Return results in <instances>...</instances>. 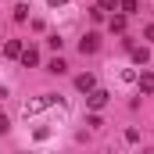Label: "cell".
Returning a JSON list of instances; mask_svg holds the SVG:
<instances>
[{
	"instance_id": "cell-17",
	"label": "cell",
	"mask_w": 154,
	"mask_h": 154,
	"mask_svg": "<svg viewBox=\"0 0 154 154\" xmlns=\"http://www.w3.org/2000/svg\"><path fill=\"white\" fill-rule=\"evenodd\" d=\"M50 7H65V0H50Z\"/></svg>"
},
{
	"instance_id": "cell-4",
	"label": "cell",
	"mask_w": 154,
	"mask_h": 154,
	"mask_svg": "<svg viewBox=\"0 0 154 154\" xmlns=\"http://www.w3.org/2000/svg\"><path fill=\"white\" fill-rule=\"evenodd\" d=\"M18 61H22L25 68H32V65H39V50H36V47H22V54H18Z\"/></svg>"
},
{
	"instance_id": "cell-10",
	"label": "cell",
	"mask_w": 154,
	"mask_h": 154,
	"mask_svg": "<svg viewBox=\"0 0 154 154\" xmlns=\"http://www.w3.org/2000/svg\"><path fill=\"white\" fill-rule=\"evenodd\" d=\"M65 68H68V65H65V61H61V57H54V61H50V65H47V72H54V75H61V72H65Z\"/></svg>"
},
{
	"instance_id": "cell-5",
	"label": "cell",
	"mask_w": 154,
	"mask_h": 154,
	"mask_svg": "<svg viewBox=\"0 0 154 154\" xmlns=\"http://www.w3.org/2000/svg\"><path fill=\"white\" fill-rule=\"evenodd\" d=\"M93 86H97V79L90 75V72H86V75H79V79H75V90H82V93H90Z\"/></svg>"
},
{
	"instance_id": "cell-6",
	"label": "cell",
	"mask_w": 154,
	"mask_h": 154,
	"mask_svg": "<svg viewBox=\"0 0 154 154\" xmlns=\"http://www.w3.org/2000/svg\"><path fill=\"white\" fill-rule=\"evenodd\" d=\"M136 82H140V93H154V72H143Z\"/></svg>"
},
{
	"instance_id": "cell-9",
	"label": "cell",
	"mask_w": 154,
	"mask_h": 154,
	"mask_svg": "<svg viewBox=\"0 0 154 154\" xmlns=\"http://www.w3.org/2000/svg\"><path fill=\"white\" fill-rule=\"evenodd\" d=\"M108 25H111V32H125V14H115Z\"/></svg>"
},
{
	"instance_id": "cell-2",
	"label": "cell",
	"mask_w": 154,
	"mask_h": 154,
	"mask_svg": "<svg viewBox=\"0 0 154 154\" xmlns=\"http://www.w3.org/2000/svg\"><path fill=\"white\" fill-rule=\"evenodd\" d=\"M97 47H100V36L97 32H86V36L79 39V54H97Z\"/></svg>"
},
{
	"instance_id": "cell-8",
	"label": "cell",
	"mask_w": 154,
	"mask_h": 154,
	"mask_svg": "<svg viewBox=\"0 0 154 154\" xmlns=\"http://www.w3.org/2000/svg\"><path fill=\"white\" fill-rule=\"evenodd\" d=\"M133 61H136V65H147V61H151V50H147V47H133Z\"/></svg>"
},
{
	"instance_id": "cell-11",
	"label": "cell",
	"mask_w": 154,
	"mask_h": 154,
	"mask_svg": "<svg viewBox=\"0 0 154 154\" xmlns=\"http://www.w3.org/2000/svg\"><path fill=\"white\" fill-rule=\"evenodd\" d=\"M118 7H122V14H136L140 4H136V0H118Z\"/></svg>"
},
{
	"instance_id": "cell-14",
	"label": "cell",
	"mask_w": 154,
	"mask_h": 154,
	"mask_svg": "<svg viewBox=\"0 0 154 154\" xmlns=\"http://www.w3.org/2000/svg\"><path fill=\"white\" fill-rule=\"evenodd\" d=\"M86 125H90V129H100L104 122H100V115H90V118H86Z\"/></svg>"
},
{
	"instance_id": "cell-1",
	"label": "cell",
	"mask_w": 154,
	"mask_h": 154,
	"mask_svg": "<svg viewBox=\"0 0 154 154\" xmlns=\"http://www.w3.org/2000/svg\"><path fill=\"white\" fill-rule=\"evenodd\" d=\"M108 97H111L108 90H97V86H93V90H90V97H86V108H90V111H100V108L108 104Z\"/></svg>"
},
{
	"instance_id": "cell-12",
	"label": "cell",
	"mask_w": 154,
	"mask_h": 154,
	"mask_svg": "<svg viewBox=\"0 0 154 154\" xmlns=\"http://www.w3.org/2000/svg\"><path fill=\"white\" fill-rule=\"evenodd\" d=\"M25 18H29V7L18 4V7H14V22H25Z\"/></svg>"
},
{
	"instance_id": "cell-7",
	"label": "cell",
	"mask_w": 154,
	"mask_h": 154,
	"mask_svg": "<svg viewBox=\"0 0 154 154\" xmlns=\"http://www.w3.org/2000/svg\"><path fill=\"white\" fill-rule=\"evenodd\" d=\"M18 54H22V43L18 39H7L4 43V57H18Z\"/></svg>"
},
{
	"instance_id": "cell-15",
	"label": "cell",
	"mask_w": 154,
	"mask_h": 154,
	"mask_svg": "<svg viewBox=\"0 0 154 154\" xmlns=\"http://www.w3.org/2000/svg\"><path fill=\"white\" fill-rule=\"evenodd\" d=\"M7 125H11V122H7V115H0V133H7Z\"/></svg>"
},
{
	"instance_id": "cell-13",
	"label": "cell",
	"mask_w": 154,
	"mask_h": 154,
	"mask_svg": "<svg viewBox=\"0 0 154 154\" xmlns=\"http://www.w3.org/2000/svg\"><path fill=\"white\" fill-rule=\"evenodd\" d=\"M97 7H104V11H115V7H118V0H97Z\"/></svg>"
},
{
	"instance_id": "cell-3",
	"label": "cell",
	"mask_w": 154,
	"mask_h": 154,
	"mask_svg": "<svg viewBox=\"0 0 154 154\" xmlns=\"http://www.w3.org/2000/svg\"><path fill=\"white\" fill-rule=\"evenodd\" d=\"M54 100H57V97H54V93H47V97H39V100H32V104H25V118L36 115V111H43V108H50Z\"/></svg>"
},
{
	"instance_id": "cell-16",
	"label": "cell",
	"mask_w": 154,
	"mask_h": 154,
	"mask_svg": "<svg viewBox=\"0 0 154 154\" xmlns=\"http://www.w3.org/2000/svg\"><path fill=\"white\" fill-rule=\"evenodd\" d=\"M143 36H147V39L154 43V25H147V32H143Z\"/></svg>"
}]
</instances>
